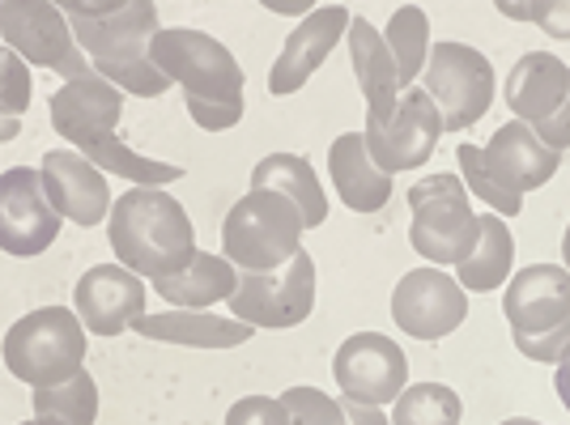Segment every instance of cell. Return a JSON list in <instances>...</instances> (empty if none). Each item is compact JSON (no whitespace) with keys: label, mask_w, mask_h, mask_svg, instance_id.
Here are the masks:
<instances>
[{"label":"cell","mask_w":570,"mask_h":425,"mask_svg":"<svg viewBox=\"0 0 570 425\" xmlns=\"http://www.w3.org/2000/svg\"><path fill=\"white\" fill-rule=\"evenodd\" d=\"M455 158H460V175H464V188L473 191L476 200H485L490 212H502V217H520L523 200L520 196H511V191H502L494 184V175L485 170V158H481V149L476 145H460L455 149Z\"/></svg>","instance_id":"obj_31"},{"label":"cell","mask_w":570,"mask_h":425,"mask_svg":"<svg viewBox=\"0 0 570 425\" xmlns=\"http://www.w3.org/2000/svg\"><path fill=\"white\" fill-rule=\"evenodd\" d=\"M562 260H567V273H570V226H567V238H562Z\"/></svg>","instance_id":"obj_39"},{"label":"cell","mask_w":570,"mask_h":425,"mask_svg":"<svg viewBox=\"0 0 570 425\" xmlns=\"http://www.w3.org/2000/svg\"><path fill=\"white\" fill-rule=\"evenodd\" d=\"M502 425H541V422H532V417H511V422H502Z\"/></svg>","instance_id":"obj_40"},{"label":"cell","mask_w":570,"mask_h":425,"mask_svg":"<svg viewBox=\"0 0 570 425\" xmlns=\"http://www.w3.org/2000/svg\"><path fill=\"white\" fill-rule=\"evenodd\" d=\"M553 392H558V401L570 408V349L562 354V362H558V378H553Z\"/></svg>","instance_id":"obj_37"},{"label":"cell","mask_w":570,"mask_h":425,"mask_svg":"<svg viewBox=\"0 0 570 425\" xmlns=\"http://www.w3.org/2000/svg\"><path fill=\"white\" fill-rule=\"evenodd\" d=\"M350 30V9L345 4H324V9H311L307 18L298 22V30L285 39L277 65L268 72V95H294L311 81V72L328 60V51L341 43V34Z\"/></svg>","instance_id":"obj_18"},{"label":"cell","mask_w":570,"mask_h":425,"mask_svg":"<svg viewBox=\"0 0 570 425\" xmlns=\"http://www.w3.org/2000/svg\"><path fill=\"white\" fill-rule=\"evenodd\" d=\"M383 43H387L392 60H396L401 90H404V86L413 90V81L422 77V65L430 60V18H426V9H417V4H404V9H396V13H392V22H387Z\"/></svg>","instance_id":"obj_27"},{"label":"cell","mask_w":570,"mask_h":425,"mask_svg":"<svg viewBox=\"0 0 570 425\" xmlns=\"http://www.w3.org/2000/svg\"><path fill=\"white\" fill-rule=\"evenodd\" d=\"M81 328L95 336H119L145 315V285L124 264H95L72 285Z\"/></svg>","instance_id":"obj_16"},{"label":"cell","mask_w":570,"mask_h":425,"mask_svg":"<svg viewBox=\"0 0 570 425\" xmlns=\"http://www.w3.org/2000/svg\"><path fill=\"white\" fill-rule=\"evenodd\" d=\"M51 128L65 137L69 145H77L81 154L102 145L107 137H116V123L124 116V95L111 81H102L98 72L65 81L51 95Z\"/></svg>","instance_id":"obj_17"},{"label":"cell","mask_w":570,"mask_h":425,"mask_svg":"<svg viewBox=\"0 0 570 425\" xmlns=\"http://www.w3.org/2000/svg\"><path fill=\"white\" fill-rule=\"evenodd\" d=\"M4 366L26 387H60L86 370V328L65 307H43L22 315L4 332Z\"/></svg>","instance_id":"obj_5"},{"label":"cell","mask_w":570,"mask_h":425,"mask_svg":"<svg viewBox=\"0 0 570 425\" xmlns=\"http://www.w3.org/2000/svg\"><path fill=\"white\" fill-rule=\"evenodd\" d=\"M116 260L137 277H175L196 256V230L184 205L163 188H128L107 212Z\"/></svg>","instance_id":"obj_2"},{"label":"cell","mask_w":570,"mask_h":425,"mask_svg":"<svg viewBox=\"0 0 570 425\" xmlns=\"http://www.w3.org/2000/svg\"><path fill=\"white\" fill-rule=\"evenodd\" d=\"M238 273L230 268L226 256H214V251H196L191 264L175 277H158L154 281V294H163L170 307L179 310H205L214 303H226L235 294Z\"/></svg>","instance_id":"obj_25"},{"label":"cell","mask_w":570,"mask_h":425,"mask_svg":"<svg viewBox=\"0 0 570 425\" xmlns=\"http://www.w3.org/2000/svg\"><path fill=\"white\" fill-rule=\"evenodd\" d=\"M464 404L448 383H413L396 396L392 425H460Z\"/></svg>","instance_id":"obj_29"},{"label":"cell","mask_w":570,"mask_h":425,"mask_svg":"<svg viewBox=\"0 0 570 425\" xmlns=\"http://www.w3.org/2000/svg\"><path fill=\"white\" fill-rule=\"evenodd\" d=\"M145 340H167V345H188V349H235L252 340V324L243 319H217L205 310H163V315H141L132 324Z\"/></svg>","instance_id":"obj_23"},{"label":"cell","mask_w":570,"mask_h":425,"mask_svg":"<svg viewBox=\"0 0 570 425\" xmlns=\"http://www.w3.org/2000/svg\"><path fill=\"white\" fill-rule=\"evenodd\" d=\"M507 18H528V22H537L546 34L553 39H570V0H528V4H511V0H502L499 4Z\"/></svg>","instance_id":"obj_34"},{"label":"cell","mask_w":570,"mask_h":425,"mask_svg":"<svg viewBox=\"0 0 570 425\" xmlns=\"http://www.w3.org/2000/svg\"><path fill=\"white\" fill-rule=\"evenodd\" d=\"M392 319L413 340H439L469 319V294L439 268H413L392 289Z\"/></svg>","instance_id":"obj_14"},{"label":"cell","mask_w":570,"mask_h":425,"mask_svg":"<svg viewBox=\"0 0 570 425\" xmlns=\"http://www.w3.org/2000/svg\"><path fill=\"white\" fill-rule=\"evenodd\" d=\"M328 179L341 205L354 212H380L392 200V175H383L366 154L362 132H341L328 149Z\"/></svg>","instance_id":"obj_22"},{"label":"cell","mask_w":570,"mask_h":425,"mask_svg":"<svg viewBox=\"0 0 570 425\" xmlns=\"http://www.w3.org/2000/svg\"><path fill=\"white\" fill-rule=\"evenodd\" d=\"M341 408H345V425H387V417H383L375 404L341 401Z\"/></svg>","instance_id":"obj_36"},{"label":"cell","mask_w":570,"mask_h":425,"mask_svg":"<svg viewBox=\"0 0 570 425\" xmlns=\"http://www.w3.org/2000/svg\"><path fill=\"white\" fill-rule=\"evenodd\" d=\"M0 34L26 65L60 72L65 81L90 77V60L77 48L65 9L51 0H0Z\"/></svg>","instance_id":"obj_9"},{"label":"cell","mask_w":570,"mask_h":425,"mask_svg":"<svg viewBox=\"0 0 570 425\" xmlns=\"http://www.w3.org/2000/svg\"><path fill=\"white\" fill-rule=\"evenodd\" d=\"M22 425H56V422H43V417H35V422H22Z\"/></svg>","instance_id":"obj_41"},{"label":"cell","mask_w":570,"mask_h":425,"mask_svg":"<svg viewBox=\"0 0 570 425\" xmlns=\"http://www.w3.org/2000/svg\"><path fill=\"white\" fill-rule=\"evenodd\" d=\"M362 137H366L371 162L380 166L383 175L417 170L443 137V116L430 102L426 90H404L396 102V116L387 119L380 132H362Z\"/></svg>","instance_id":"obj_15"},{"label":"cell","mask_w":570,"mask_h":425,"mask_svg":"<svg viewBox=\"0 0 570 425\" xmlns=\"http://www.w3.org/2000/svg\"><path fill=\"white\" fill-rule=\"evenodd\" d=\"M350 65L366 98V132H380L387 119L396 116L401 102V77H396V60L383 43V34L366 18H350Z\"/></svg>","instance_id":"obj_21"},{"label":"cell","mask_w":570,"mask_h":425,"mask_svg":"<svg viewBox=\"0 0 570 425\" xmlns=\"http://www.w3.org/2000/svg\"><path fill=\"white\" fill-rule=\"evenodd\" d=\"M511 260H515V238L507 230V221H499L494 212H485L473 256L455 264V277L464 285V294H490V289H499L507 281Z\"/></svg>","instance_id":"obj_26"},{"label":"cell","mask_w":570,"mask_h":425,"mask_svg":"<svg viewBox=\"0 0 570 425\" xmlns=\"http://www.w3.org/2000/svg\"><path fill=\"white\" fill-rule=\"evenodd\" d=\"M422 90L439 107L443 132L473 128L476 119H485L490 102H494V69L469 43H439V48H430Z\"/></svg>","instance_id":"obj_11"},{"label":"cell","mask_w":570,"mask_h":425,"mask_svg":"<svg viewBox=\"0 0 570 425\" xmlns=\"http://www.w3.org/2000/svg\"><path fill=\"white\" fill-rule=\"evenodd\" d=\"M226 425H289V413L273 396H243V401L230 404Z\"/></svg>","instance_id":"obj_35"},{"label":"cell","mask_w":570,"mask_h":425,"mask_svg":"<svg viewBox=\"0 0 570 425\" xmlns=\"http://www.w3.org/2000/svg\"><path fill=\"white\" fill-rule=\"evenodd\" d=\"M235 319L252 328H298L315 310V260L298 251L273 273H243L235 294L226 298Z\"/></svg>","instance_id":"obj_10"},{"label":"cell","mask_w":570,"mask_h":425,"mask_svg":"<svg viewBox=\"0 0 570 425\" xmlns=\"http://www.w3.org/2000/svg\"><path fill=\"white\" fill-rule=\"evenodd\" d=\"M154 65L167 72L170 86H184L188 116L205 132H226L243 119V69L226 43L205 30H158Z\"/></svg>","instance_id":"obj_3"},{"label":"cell","mask_w":570,"mask_h":425,"mask_svg":"<svg viewBox=\"0 0 570 425\" xmlns=\"http://www.w3.org/2000/svg\"><path fill=\"white\" fill-rule=\"evenodd\" d=\"M30 69L18 51L0 48V116L18 119L30 107Z\"/></svg>","instance_id":"obj_33"},{"label":"cell","mask_w":570,"mask_h":425,"mask_svg":"<svg viewBox=\"0 0 570 425\" xmlns=\"http://www.w3.org/2000/svg\"><path fill=\"white\" fill-rule=\"evenodd\" d=\"M515 349L532 362H562L570 349V273L558 264H528L502 294Z\"/></svg>","instance_id":"obj_4"},{"label":"cell","mask_w":570,"mask_h":425,"mask_svg":"<svg viewBox=\"0 0 570 425\" xmlns=\"http://www.w3.org/2000/svg\"><path fill=\"white\" fill-rule=\"evenodd\" d=\"M81 158H86V162H95V166H102V170H116V175L132 179V184H141V188H163V184L184 179V166L154 162V158H145V154H132V149L119 141V137H107L102 145L86 149Z\"/></svg>","instance_id":"obj_30"},{"label":"cell","mask_w":570,"mask_h":425,"mask_svg":"<svg viewBox=\"0 0 570 425\" xmlns=\"http://www.w3.org/2000/svg\"><path fill=\"white\" fill-rule=\"evenodd\" d=\"M60 235V212L51 209L43 175L30 166H13L0 175V251L13 260L43 256Z\"/></svg>","instance_id":"obj_12"},{"label":"cell","mask_w":570,"mask_h":425,"mask_svg":"<svg viewBox=\"0 0 570 425\" xmlns=\"http://www.w3.org/2000/svg\"><path fill=\"white\" fill-rule=\"evenodd\" d=\"M72 26L77 48L90 51L102 81L119 95L163 98L170 90L167 72L154 65V34H158V4L154 0H124V4H60Z\"/></svg>","instance_id":"obj_1"},{"label":"cell","mask_w":570,"mask_h":425,"mask_svg":"<svg viewBox=\"0 0 570 425\" xmlns=\"http://www.w3.org/2000/svg\"><path fill=\"white\" fill-rule=\"evenodd\" d=\"M39 175H43V191H48L51 209L60 212V217L77 221L81 230L107 221V212H111V188L98 175L95 162H86L72 149H48Z\"/></svg>","instance_id":"obj_19"},{"label":"cell","mask_w":570,"mask_h":425,"mask_svg":"<svg viewBox=\"0 0 570 425\" xmlns=\"http://www.w3.org/2000/svg\"><path fill=\"white\" fill-rule=\"evenodd\" d=\"M35 417L56 425H95L98 422V383L90 370L72 375L60 387H39L35 396Z\"/></svg>","instance_id":"obj_28"},{"label":"cell","mask_w":570,"mask_h":425,"mask_svg":"<svg viewBox=\"0 0 570 425\" xmlns=\"http://www.w3.org/2000/svg\"><path fill=\"white\" fill-rule=\"evenodd\" d=\"M252 188L285 196L294 209L303 212V226L307 230L328 221V196L320 188V175L298 154H268V158H261V166L252 170Z\"/></svg>","instance_id":"obj_24"},{"label":"cell","mask_w":570,"mask_h":425,"mask_svg":"<svg viewBox=\"0 0 570 425\" xmlns=\"http://www.w3.org/2000/svg\"><path fill=\"white\" fill-rule=\"evenodd\" d=\"M22 132V119H9V116H0V145L4 141H13Z\"/></svg>","instance_id":"obj_38"},{"label":"cell","mask_w":570,"mask_h":425,"mask_svg":"<svg viewBox=\"0 0 570 425\" xmlns=\"http://www.w3.org/2000/svg\"><path fill=\"white\" fill-rule=\"evenodd\" d=\"M303 212L285 196L252 188L222 221V256L243 273H273L303 251Z\"/></svg>","instance_id":"obj_6"},{"label":"cell","mask_w":570,"mask_h":425,"mask_svg":"<svg viewBox=\"0 0 570 425\" xmlns=\"http://www.w3.org/2000/svg\"><path fill=\"white\" fill-rule=\"evenodd\" d=\"M507 107L537 132V141L567 154L570 149V69L549 51H528L507 77Z\"/></svg>","instance_id":"obj_8"},{"label":"cell","mask_w":570,"mask_h":425,"mask_svg":"<svg viewBox=\"0 0 570 425\" xmlns=\"http://www.w3.org/2000/svg\"><path fill=\"white\" fill-rule=\"evenodd\" d=\"M481 158H485V170L494 175V184L502 191H511V196L546 188L549 179L558 175V166H562V154L546 149L537 141V132L520 119L502 123L499 132L490 137V149H481Z\"/></svg>","instance_id":"obj_20"},{"label":"cell","mask_w":570,"mask_h":425,"mask_svg":"<svg viewBox=\"0 0 570 425\" xmlns=\"http://www.w3.org/2000/svg\"><path fill=\"white\" fill-rule=\"evenodd\" d=\"M282 404L289 413V425H345L341 401L324 396L320 387H289L282 392Z\"/></svg>","instance_id":"obj_32"},{"label":"cell","mask_w":570,"mask_h":425,"mask_svg":"<svg viewBox=\"0 0 570 425\" xmlns=\"http://www.w3.org/2000/svg\"><path fill=\"white\" fill-rule=\"evenodd\" d=\"M409 243L430 264H460L473 256L481 238V217L469 205V188L455 175H426L409 188Z\"/></svg>","instance_id":"obj_7"},{"label":"cell","mask_w":570,"mask_h":425,"mask_svg":"<svg viewBox=\"0 0 570 425\" xmlns=\"http://www.w3.org/2000/svg\"><path fill=\"white\" fill-rule=\"evenodd\" d=\"M333 375L345 401L383 408V404L396 401L404 392V383H409V357L383 332H354L336 349Z\"/></svg>","instance_id":"obj_13"}]
</instances>
